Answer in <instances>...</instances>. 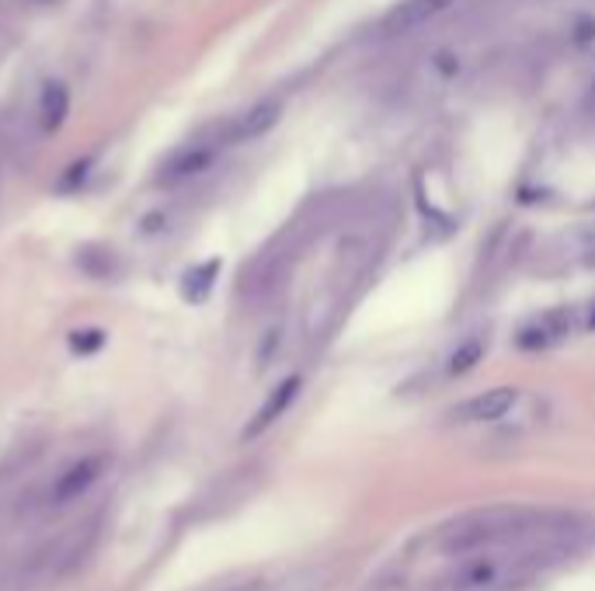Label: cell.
<instances>
[{"mask_svg": "<svg viewBox=\"0 0 595 591\" xmlns=\"http://www.w3.org/2000/svg\"><path fill=\"white\" fill-rule=\"evenodd\" d=\"M105 463H108L105 456H84V459H77V463L56 480L53 505H71V501H77L84 491H91L95 480L105 473Z\"/></svg>", "mask_w": 595, "mask_h": 591, "instance_id": "obj_5", "label": "cell"}, {"mask_svg": "<svg viewBox=\"0 0 595 591\" xmlns=\"http://www.w3.org/2000/svg\"><path fill=\"white\" fill-rule=\"evenodd\" d=\"M279 119H282V101L264 98V101H258L255 108H248V112L230 125V140H237V143L258 140V136H264V133H272V129L279 125Z\"/></svg>", "mask_w": 595, "mask_h": 591, "instance_id": "obj_8", "label": "cell"}, {"mask_svg": "<svg viewBox=\"0 0 595 591\" xmlns=\"http://www.w3.org/2000/svg\"><path fill=\"white\" fill-rule=\"evenodd\" d=\"M554 518H547L540 512L529 508H488L477 515H463L450 522L443 533H439V550L463 557L488 550V546H516L526 543L529 536L543 533Z\"/></svg>", "mask_w": 595, "mask_h": 591, "instance_id": "obj_1", "label": "cell"}, {"mask_svg": "<svg viewBox=\"0 0 595 591\" xmlns=\"http://www.w3.org/2000/svg\"><path fill=\"white\" fill-rule=\"evenodd\" d=\"M484 352H488V344H484V338H467L463 341L456 352L450 355V362H446V372L450 376H463V372H470L480 359H484Z\"/></svg>", "mask_w": 595, "mask_h": 591, "instance_id": "obj_12", "label": "cell"}, {"mask_svg": "<svg viewBox=\"0 0 595 591\" xmlns=\"http://www.w3.org/2000/svg\"><path fill=\"white\" fill-rule=\"evenodd\" d=\"M35 4H56V0H35Z\"/></svg>", "mask_w": 595, "mask_h": 591, "instance_id": "obj_14", "label": "cell"}, {"mask_svg": "<svg viewBox=\"0 0 595 591\" xmlns=\"http://www.w3.org/2000/svg\"><path fill=\"white\" fill-rule=\"evenodd\" d=\"M592 91H595V80H592Z\"/></svg>", "mask_w": 595, "mask_h": 591, "instance_id": "obj_15", "label": "cell"}, {"mask_svg": "<svg viewBox=\"0 0 595 591\" xmlns=\"http://www.w3.org/2000/svg\"><path fill=\"white\" fill-rule=\"evenodd\" d=\"M571 320H575L571 310H550L543 317H533L519 331V348H526V352H540V348L564 341L571 335Z\"/></svg>", "mask_w": 595, "mask_h": 591, "instance_id": "obj_4", "label": "cell"}, {"mask_svg": "<svg viewBox=\"0 0 595 591\" xmlns=\"http://www.w3.org/2000/svg\"><path fill=\"white\" fill-rule=\"evenodd\" d=\"M300 386H303V380L300 376H290V380H282L272 393H269V401H264L261 407H258V414L251 418V425L245 428V439H258L261 431H269L285 411L293 407V401H296V393H300Z\"/></svg>", "mask_w": 595, "mask_h": 591, "instance_id": "obj_7", "label": "cell"}, {"mask_svg": "<svg viewBox=\"0 0 595 591\" xmlns=\"http://www.w3.org/2000/svg\"><path fill=\"white\" fill-rule=\"evenodd\" d=\"M509 578H512V563L470 560L467 567H459V571H456L453 591H501Z\"/></svg>", "mask_w": 595, "mask_h": 591, "instance_id": "obj_6", "label": "cell"}, {"mask_svg": "<svg viewBox=\"0 0 595 591\" xmlns=\"http://www.w3.org/2000/svg\"><path fill=\"white\" fill-rule=\"evenodd\" d=\"M105 344V331H74L71 335V348L77 355H91Z\"/></svg>", "mask_w": 595, "mask_h": 591, "instance_id": "obj_13", "label": "cell"}, {"mask_svg": "<svg viewBox=\"0 0 595 591\" xmlns=\"http://www.w3.org/2000/svg\"><path fill=\"white\" fill-rule=\"evenodd\" d=\"M519 404V390L516 386H491L484 393H474L470 401H463L450 418L456 425H488V422H498L505 418L512 407Z\"/></svg>", "mask_w": 595, "mask_h": 591, "instance_id": "obj_2", "label": "cell"}, {"mask_svg": "<svg viewBox=\"0 0 595 591\" xmlns=\"http://www.w3.org/2000/svg\"><path fill=\"white\" fill-rule=\"evenodd\" d=\"M216 275H219V261H203V265H192L185 275H182V296L188 303H206L213 286H216Z\"/></svg>", "mask_w": 595, "mask_h": 591, "instance_id": "obj_11", "label": "cell"}, {"mask_svg": "<svg viewBox=\"0 0 595 591\" xmlns=\"http://www.w3.org/2000/svg\"><path fill=\"white\" fill-rule=\"evenodd\" d=\"M216 157L213 146H188L182 153H174L171 164L164 167V182H182V178H192V174L206 171Z\"/></svg>", "mask_w": 595, "mask_h": 591, "instance_id": "obj_10", "label": "cell"}, {"mask_svg": "<svg viewBox=\"0 0 595 591\" xmlns=\"http://www.w3.org/2000/svg\"><path fill=\"white\" fill-rule=\"evenodd\" d=\"M66 116H71V91L60 80H50L39 95V122L46 133H56L66 122Z\"/></svg>", "mask_w": 595, "mask_h": 591, "instance_id": "obj_9", "label": "cell"}, {"mask_svg": "<svg viewBox=\"0 0 595 591\" xmlns=\"http://www.w3.org/2000/svg\"><path fill=\"white\" fill-rule=\"evenodd\" d=\"M453 0H401L387 18H383V35H408L414 29L429 25L443 14Z\"/></svg>", "mask_w": 595, "mask_h": 591, "instance_id": "obj_3", "label": "cell"}]
</instances>
